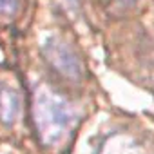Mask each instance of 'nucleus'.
<instances>
[{
  "instance_id": "nucleus-2",
  "label": "nucleus",
  "mask_w": 154,
  "mask_h": 154,
  "mask_svg": "<svg viewBox=\"0 0 154 154\" xmlns=\"http://www.w3.org/2000/svg\"><path fill=\"white\" fill-rule=\"evenodd\" d=\"M44 56L45 60L62 74L69 80H80L82 78V62L78 58V54L74 53V49L62 38L58 36H49L44 42Z\"/></svg>"
},
{
  "instance_id": "nucleus-3",
  "label": "nucleus",
  "mask_w": 154,
  "mask_h": 154,
  "mask_svg": "<svg viewBox=\"0 0 154 154\" xmlns=\"http://www.w3.org/2000/svg\"><path fill=\"white\" fill-rule=\"evenodd\" d=\"M22 111L20 94L11 85H0V120L6 125H13Z\"/></svg>"
},
{
  "instance_id": "nucleus-4",
  "label": "nucleus",
  "mask_w": 154,
  "mask_h": 154,
  "mask_svg": "<svg viewBox=\"0 0 154 154\" xmlns=\"http://www.w3.org/2000/svg\"><path fill=\"white\" fill-rule=\"evenodd\" d=\"M102 154H143L140 145L125 134H114L103 145Z\"/></svg>"
},
{
  "instance_id": "nucleus-5",
  "label": "nucleus",
  "mask_w": 154,
  "mask_h": 154,
  "mask_svg": "<svg viewBox=\"0 0 154 154\" xmlns=\"http://www.w3.org/2000/svg\"><path fill=\"white\" fill-rule=\"evenodd\" d=\"M20 8V0H0V15L9 17L15 15Z\"/></svg>"
},
{
  "instance_id": "nucleus-1",
  "label": "nucleus",
  "mask_w": 154,
  "mask_h": 154,
  "mask_svg": "<svg viewBox=\"0 0 154 154\" xmlns=\"http://www.w3.org/2000/svg\"><path fill=\"white\" fill-rule=\"evenodd\" d=\"M33 120L40 141L47 147L58 145L76 122L74 107L47 85H40L33 100Z\"/></svg>"
}]
</instances>
